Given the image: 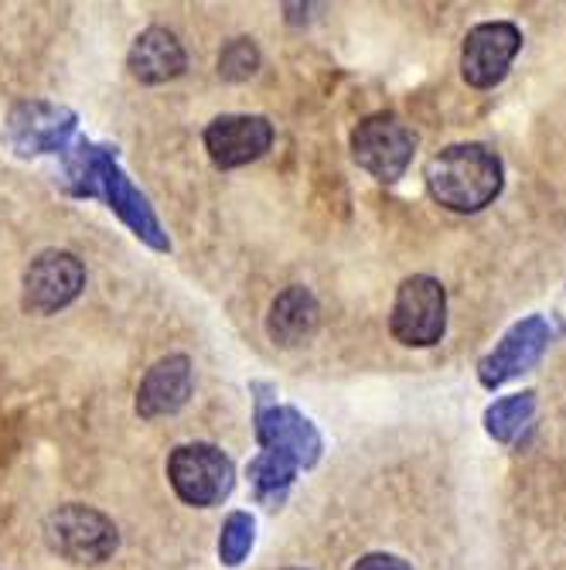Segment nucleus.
Wrapping results in <instances>:
<instances>
[{"label":"nucleus","mask_w":566,"mask_h":570,"mask_svg":"<svg viewBox=\"0 0 566 570\" xmlns=\"http://www.w3.org/2000/svg\"><path fill=\"white\" fill-rule=\"evenodd\" d=\"M246 475H249V485H252L256 502L267 505V509H280L284 499H287V492H290V485H294L297 469H294L287 458H277V454H267L264 451V454H256L249 461Z\"/></svg>","instance_id":"dca6fc26"},{"label":"nucleus","mask_w":566,"mask_h":570,"mask_svg":"<svg viewBox=\"0 0 566 570\" xmlns=\"http://www.w3.org/2000/svg\"><path fill=\"white\" fill-rule=\"evenodd\" d=\"M256 69H260V48L252 38H232L219 51V76L229 82H246L249 76H256Z\"/></svg>","instance_id":"6ab92c4d"},{"label":"nucleus","mask_w":566,"mask_h":570,"mask_svg":"<svg viewBox=\"0 0 566 570\" xmlns=\"http://www.w3.org/2000/svg\"><path fill=\"white\" fill-rule=\"evenodd\" d=\"M168 479L181 502L209 509L232 492L236 472L216 444H181L168 458Z\"/></svg>","instance_id":"0eeeda50"},{"label":"nucleus","mask_w":566,"mask_h":570,"mask_svg":"<svg viewBox=\"0 0 566 570\" xmlns=\"http://www.w3.org/2000/svg\"><path fill=\"white\" fill-rule=\"evenodd\" d=\"M62 158H66L62 185L72 195L102 198L133 229L137 239H143L153 249H171V239L161 229L158 216H153L150 202L120 171L113 147H99V144H89V140H76L72 147L62 150Z\"/></svg>","instance_id":"f257e3e1"},{"label":"nucleus","mask_w":566,"mask_h":570,"mask_svg":"<svg viewBox=\"0 0 566 570\" xmlns=\"http://www.w3.org/2000/svg\"><path fill=\"white\" fill-rule=\"evenodd\" d=\"M256 393V441L267 454L287 458L294 469H311L321 458V434L300 410L274 400V386L252 383Z\"/></svg>","instance_id":"7ed1b4c3"},{"label":"nucleus","mask_w":566,"mask_h":570,"mask_svg":"<svg viewBox=\"0 0 566 570\" xmlns=\"http://www.w3.org/2000/svg\"><path fill=\"white\" fill-rule=\"evenodd\" d=\"M290 570H300V567H290Z\"/></svg>","instance_id":"412c9836"},{"label":"nucleus","mask_w":566,"mask_h":570,"mask_svg":"<svg viewBox=\"0 0 566 570\" xmlns=\"http://www.w3.org/2000/svg\"><path fill=\"white\" fill-rule=\"evenodd\" d=\"M185 48L181 41L168 31V28H147L137 35L130 56H127V69L137 82L143 86H161L175 76L185 72Z\"/></svg>","instance_id":"4468645a"},{"label":"nucleus","mask_w":566,"mask_h":570,"mask_svg":"<svg viewBox=\"0 0 566 570\" xmlns=\"http://www.w3.org/2000/svg\"><path fill=\"white\" fill-rule=\"evenodd\" d=\"M318 318H321V311H318L315 294L307 291V287H300V284H294V287H287V291L274 301L270 318H267V335H270L277 345L294 348V345H300L304 338H311V335H315Z\"/></svg>","instance_id":"2eb2a0df"},{"label":"nucleus","mask_w":566,"mask_h":570,"mask_svg":"<svg viewBox=\"0 0 566 570\" xmlns=\"http://www.w3.org/2000/svg\"><path fill=\"white\" fill-rule=\"evenodd\" d=\"M553 342V328L543 315H529L523 322L512 325L502 342L495 345V352H488L478 362V380L485 390H498L502 383L516 380L523 373H529L536 362L543 358V352Z\"/></svg>","instance_id":"6e6552de"},{"label":"nucleus","mask_w":566,"mask_h":570,"mask_svg":"<svg viewBox=\"0 0 566 570\" xmlns=\"http://www.w3.org/2000/svg\"><path fill=\"white\" fill-rule=\"evenodd\" d=\"M191 362L188 355H168L153 362L147 370L140 390H137V413L140 417H168V413L181 410L191 396Z\"/></svg>","instance_id":"ddd939ff"},{"label":"nucleus","mask_w":566,"mask_h":570,"mask_svg":"<svg viewBox=\"0 0 566 570\" xmlns=\"http://www.w3.org/2000/svg\"><path fill=\"white\" fill-rule=\"evenodd\" d=\"M447 328V291L437 277L414 274L396 291L389 332L409 348H427L444 338Z\"/></svg>","instance_id":"39448f33"},{"label":"nucleus","mask_w":566,"mask_h":570,"mask_svg":"<svg viewBox=\"0 0 566 570\" xmlns=\"http://www.w3.org/2000/svg\"><path fill=\"white\" fill-rule=\"evenodd\" d=\"M274 144V127L267 117L226 114L205 127V150L219 168H242L264 158Z\"/></svg>","instance_id":"f8f14e48"},{"label":"nucleus","mask_w":566,"mask_h":570,"mask_svg":"<svg viewBox=\"0 0 566 570\" xmlns=\"http://www.w3.org/2000/svg\"><path fill=\"white\" fill-rule=\"evenodd\" d=\"M252 537H256V523L249 512H229V520L222 523V537H219V560L226 567H239L246 560V553L252 550Z\"/></svg>","instance_id":"a211bd4d"},{"label":"nucleus","mask_w":566,"mask_h":570,"mask_svg":"<svg viewBox=\"0 0 566 570\" xmlns=\"http://www.w3.org/2000/svg\"><path fill=\"white\" fill-rule=\"evenodd\" d=\"M434 202L450 213H481L502 191V158L485 144H450L424 168Z\"/></svg>","instance_id":"f03ea898"},{"label":"nucleus","mask_w":566,"mask_h":570,"mask_svg":"<svg viewBox=\"0 0 566 570\" xmlns=\"http://www.w3.org/2000/svg\"><path fill=\"white\" fill-rule=\"evenodd\" d=\"M523 48V31L508 21H488L468 31L460 48V76L475 89H491L505 79L512 59Z\"/></svg>","instance_id":"1a4fd4ad"},{"label":"nucleus","mask_w":566,"mask_h":570,"mask_svg":"<svg viewBox=\"0 0 566 570\" xmlns=\"http://www.w3.org/2000/svg\"><path fill=\"white\" fill-rule=\"evenodd\" d=\"M44 543L72 563H102L113 557L120 533L110 515L92 505L69 502L44 520Z\"/></svg>","instance_id":"20e7f679"},{"label":"nucleus","mask_w":566,"mask_h":570,"mask_svg":"<svg viewBox=\"0 0 566 570\" xmlns=\"http://www.w3.org/2000/svg\"><path fill=\"white\" fill-rule=\"evenodd\" d=\"M82 287L86 267L79 264V256L66 249H44L24 274V307L34 315H56L79 297Z\"/></svg>","instance_id":"9b49d317"},{"label":"nucleus","mask_w":566,"mask_h":570,"mask_svg":"<svg viewBox=\"0 0 566 570\" xmlns=\"http://www.w3.org/2000/svg\"><path fill=\"white\" fill-rule=\"evenodd\" d=\"M417 150V134L393 114H373L351 134V158L376 181L393 185L406 175Z\"/></svg>","instance_id":"423d86ee"},{"label":"nucleus","mask_w":566,"mask_h":570,"mask_svg":"<svg viewBox=\"0 0 566 570\" xmlns=\"http://www.w3.org/2000/svg\"><path fill=\"white\" fill-rule=\"evenodd\" d=\"M533 413H536V393L533 390L516 393V396H502L485 410V431L495 441L508 444L523 434V428L533 421Z\"/></svg>","instance_id":"f3484780"},{"label":"nucleus","mask_w":566,"mask_h":570,"mask_svg":"<svg viewBox=\"0 0 566 570\" xmlns=\"http://www.w3.org/2000/svg\"><path fill=\"white\" fill-rule=\"evenodd\" d=\"M351 570H414V567L396 553H366Z\"/></svg>","instance_id":"aec40b11"},{"label":"nucleus","mask_w":566,"mask_h":570,"mask_svg":"<svg viewBox=\"0 0 566 570\" xmlns=\"http://www.w3.org/2000/svg\"><path fill=\"white\" fill-rule=\"evenodd\" d=\"M72 134H76V114L69 107H56V102H21L4 124V140L21 158L62 154Z\"/></svg>","instance_id":"9d476101"}]
</instances>
